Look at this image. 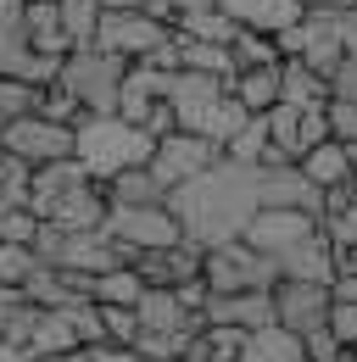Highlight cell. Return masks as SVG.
<instances>
[{
  "mask_svg": "<svg viewBox=\"0 0 357 362\" xmlns=\"http://www.w3.org/2000/svg\"><path fill=\"white\" fill-rule=\"evenodd\" d=\"M218 162H223V145L190 134V129H174L168 139H157V151H151V162H145V168L168 184V189H178V184L201 179V173H207V168H218Z\"/></svg>",
  "mask_w": 357,
  "mask_h": 362,
  "instance_id": "52a82bcc",
  "label": "cell"
},
{
  "mask_svg": "<svg viewBox=\"0 0 357 362\" xmlns=\"http://www.w3.org/2000/svg\"><path fill=\"white\" fill-rule=\"evenodd\" d=\"M201 317H207L212 329H240V334H257L268 323H279L273 296H207Z\"/></svg>",
  "mask_w": 357,
  "mask_h": 362,
  "instance_id": "4fadbf2b",
  "label": "cell"
},
{
  "mask_svg": "<svg viewBox=\"0 0 357 362\" xmlns=\"http://www.w3.org/2000/svg\"><path fill=\"white\" fill-rule=\"evenodd\" d=\"M101 234H106V240H118V245L134 251V257H145V251H168V245L184 240L174 206H112Z\"/></svg>",
  "mask_w": 357,
  "mask_h": 362,
  "instance_id": "5b68a950",
  "label": "cell"
},
{
  "mask_svg": "<svg viewBox=\"0 0 357 362\" xmlns=\"http://www.w3.org/2000/svg\"><path fill=\"white\" fill-rule=\"evenodd\" d=\"M223 11L240 23V28H257V34H285L290 23H302V6L296 0H218Z\"/></svg>",
  "mask_w": 357,
  "mask_h": 362,
  "instance_id": "9a60e30c",
  "label": "cell"
},
{
  "mask_svg": "<svg viewBox=\"0 0 357 362\" xmlns=\"http://www.w3.org/2000/svg\"><path fill=\"white\" fill-rule=\"evenodd\" d=\"M201 284L212 296H273L279 290V262L251 251L246 240H229L201 251Z\"/></svg>",
  "mask_w": 357,
  "mask_h": 362,
  "instance_id": "277c9868",
  "label": "cell"
},
{
  "mask_svg": "<svg viewBox=\"0 0 357 362\" xmlns=\"http://www.w3.org/2000/svg\"><path fill=\"white\" fill-rule=\"evenodd\" d=\"M0 362H34L28 351H17V346H0Z\"/></svg>",
  "mask_w": 357,
  "mask_h": 362,
  "instance_id": "ab89813d",
  "label": "cell"
},
{
  "mask_svg": "<svg viewBox=\"0 0 357 362\" xmlns=\"http://www.w3.org/2000/svg\"><path fill=\"white\" fill-rule=\"evenodd\" d=\"M279 100L285 106H302V112L329 106V78H318L307 62H279Z\"/></svg>",
  "mask_w": 357,
  "mask_h": 362,
  "instance_id": "44dd1931",
  "label": "cell"
},
{
  "mask_svg": "<svg viewBox=\"0 0 357 362\" xmlns=\"http://www.w3.org/2000/svg\"><path fill=\"white\" fill-rule=\"evenodd\" d=\"M23 301H28L23 290H0V340H6V323H11V313H17Z\"/></svg>",
  "mask_w": 357,
  "mask_h": 362,
  "instance_id": "8d00e7d4",
  "label": "cell"
},
{
  "mask_svg": "<svg viewBox=\"0 0 357 362\" xmlns=\"http://www.w3.org/2000/svg\"><path fill=\"white\" fill-rule=\"evenodd\" d=\"M329 284H312V279H279L273 290V313H279V329H290L296 340H307L318 329H329Z\"/></svg>",
  "mask_w": 357,
  "mask_h": 362,
  "instance_id": "9c48e42d",
  "label": "cell"
},
{
  "mask_svg": "<svg viewBox=\"0 0 357 362\" xmlns=\"http://www.w3.org/2000/svg\"><path fill=\"white\" fill-rule=\"evenodd\" d=\"M0 145H6V151H11L23 168H50V162H73V145H79V134L34 112V117H17V123L0 134Z\"/></svg>",
  "mask_w": 357,
  "mask_h": 362,
  "instance_id": "ba28073f",
  "label": "cell"
},
{
  "mask_svg": "<svg viewBox=\"0 0 357 362\" xmlns=\"http://www.w3.org/2000/svg\"><path fill=\"white\" fill-rule=\"evenodd\" d=\"M312 234H318V218H312V212H257L240 240H246L251 251L273 257V262H285L296 245H307Z\"/></svg>",
  "mask_w": 357,
  "mask_h": 362,
  "instance_id": "8fae6325",
  "label": "cell"
},
{
  "mask_svg": "<svg viewBox=\"0 0 357 362\" xmlns=\"http://www.w3.org/2000/svg\"><path fill=\"white\" fill-rule=\"evenodd\" d=\"M168 184L157 179L151 168H129V173H118V179H106V201L112 206H168Z\"/></svg>",
  "mask_w": 357,
  "mask_h": 362,
  "instance_id": "d6986e66",
  "label": "cell"
},
{
  "mask_svg": "<svg viewBox=\"0 0 357 362\" xmlns=\"http://www.w3.org/2000/svg\"><path fill=\"white\" fill-rule=\"evenodd\" d=\"M174 40V28L168 23H157V17H140V11H106L101 17V28H95V45L112 50L118 62H151L157 50Z\"/></svg>",
  "mask_w": 357,
  "mask_h": 362,
  "instance_id": "8992f818",
  "label": "cell"
},
{
  "mask_svg": "<svg viewBox=\"0 0 357 362\" xmlns=\"http://www.w3.org/2000/svg\"><path fill=\"white\" fill-rule=\"evenodd\" d=\"M56 11H62V28H67V45H95V28H101V17H106V6L101 0H56Z\"/></svg>",
  "mask_w": 357,
  "mask_h": 362,
  "instance_id": "484cf974",
  "label": "cell"
},
{
  "mask_svg": "<svg viewBox=\"0 0 357 362\" xmlns=\"http://www.w3.org/2000/svg\"><path fill=\"white\" fill-rule=\"evenodd\" d=\"M329 334H335L341 351L357 346V301H335V307H329Z\"/></svg>",
  "mask_w": 357,
  "mask_h": 362,
  "instance_id": "d6a6232c",
  "label": "cell"
},
{
  "mask_svg": "<svg viewBox=\"0 0 357 362\" xmlns=\"http://www.w3.org/2000/svg\"><path fill=\"white\" fill-rule=\"evenodd\" d=\"M268 151H273V145H268V117H246V129L223 145V156L240 162V168H263Z\"/></svg>",
  "mask_w": 357,
  "mask_h": 362,
  "instance_id": "4316f807",
  "label": "cell"
},
{
  "mask_svg": "<svg viewBox=\"0 0 357 362\" xmlns=\"http://www.w3.org/2000/svg\"><path fill=\"white\" fill-rule=\"evenodd\" d=\"M79 184H89V173L79 162H50V168H34V179H28V212L34 218H50L56 212V201H67Z\"/></svg>",
  "mask_w": 357,
  "mask_h": 362,
  "instance_id": "5bb4252c",
  "label": "cell"
},
{
  "mask_svg": "<svg viewBox=\"0 0 357 362\" xmlns=\"http://www.w3.org/2000/svg\"><path fill=\"white\" fill-rule=\"evenodd\" d=\"M140 296H145V284H140L134 268H112L101 279H89V301L95 307H140Z\"/></svg>",
  "mask_w": 357,
  "mask_h": 362,
  "instance_id": "cb8c5ba5",
  "label": "cell"
},
{
  "mask_svg": "<svg viewBox=\"0 0 357 362\" xmlns=\"http://www.w3.org/2000/svg\"><path fill=\"white\" fill-rule=\"evenodd\" d=\"M229 56H234V73L279 67V62H285V56H279V40H273V34H257V28H240V34H234V45H229Z\"/></svg>",
  "mask_w": 357,
  "mask_h": 362,
  "instance_id": "d4e9b609",
  "label": "cell"
},
{
  "mask_svg": "<svg viewBox=\"0 0 357 362\" xmlns=\"http://www.w3.org/2000/svg\"><path fill=\"white\" fill-rule=\"evenodd\" d=\"M229 95L246 106V117H268L279 106V67H251V73H234Z\"/></svg>",
  "mask_w": 357,
  "mask_h": 362,
  "instance_id": "7402d4cb",
  "label": "cell"
},
{
  "mask_svg": "<svg viewBox=\"0 0 357 362\" xmlns=\"http://www.w3.org/2000/svg\"><path fill=\"white\" fill-rule=\"evenodd\" d=\"M174 50H178V67H184V73H207V78L234 84V56H229V45H201V40L174 34Z\"/></svg>",
  "mask_w": 357,
  "mask_h": 362,
  "instance_id": "603a6c76",
  "label": "cell"
},
{
  "mask_svg": "<svg viewBox=\"0 0 357 362\" xmlns=\"http://www.w3.org/2000/svg\"><path fill=\"white\" fill-rule=\"evenodd\" d=\"M296 168H302V173H307L318 189H341V184H352V179H357L352 151H346L341 139H324V145H312V151L296 162Z\"/></svg>",
  "mask_w": 357,
  "mask_h": 362,
  "instance_id": "e0dca14e",
  "label": "cell"
},
{
  "mask_svg": "<svg viewBox=\"0 0 357 362\" xmlns=\"http://www.w3.org/2000/svg\"><path fill=\"white\" fill-rule=\"evenodd\" d=\"M134 273H140L145 290H178V284L201 279V245L178 240L168 251H145V257H134Z\"/></svg>",
  "mask_w": 357,
  "mask_h": 362,
  "instance_id": "7c38bea8",
  "label": "cell"
},
{
  "mask_svg": "<svg viewBox=\"0 0 357 362\" xmlns=\"http://www.w3.org/2000/svg\"><path fill=\"white\" fill-rule=\"evenodd\" d=\"M34 106H40V90H34V84H23V78H0V134H6L17 117H34Z\"/></svg>",
  "mask_w": 357,
  "mask_h": 362,
  "instance_id": "83f0119b",
  "label": "cell"
},
{
  "mask_svg": "<svg viewBox=\"0 0 357 362\" xmlns=\"http://www.w3.org/2000/svg\"><path fill=\"white\" fill-rule=\"evenodd\" d=\"M123 73H129V62H118L112 50L79 45V50H67V56H62V78H56V84L73 95L89 117H106V112H118Z\"/></svg>",
  "mask_w": 357,
  "mask_h": 362,
  "instance_id": "3957f363",
  "label": "cell"
},
{
  "mask_svg": "<svg viewBox=\"0 0 357 362\" xmlns=\"http://www.w3.org/2000/svg\"><path fill=\"white\" fill-rule=\"evenodd\" d=\"M140 362H145V357H140Z\"/></svg>",
  "mask_w": 357,
  "mask_h": 362,
  "instance_id": "b9f144b4",
  "label": "cell"
},
{
  "mask_svg": "<svg viewBox=\"0 0 357 362\" xmlns=\"http://www.w3.org/2000/svg\"><path fill=\"white\" fill-rule=\"evenodd\" d=\"M234 362H307V346H302L290 329L268 323V329H257V334L240 340V357Z\"/></svg>",
  "mask_w": 357,
  "mask_h": 362,
  "instance_id": "ffe728a7",
  "label": "cell"
},
{
  "mask_svg": "<svg viewBox=\"0 0 357 362\" xmlns=\"http://www.w3.org/2000/svg\"><path fill=\"white\" fill-rule=\"evenodd\" d=\"M168 206H174V218H178L190 245H201V251L229 245L263 212L257 206V168H240V162L223 156L218 168H207L201 179L178 184L174 195H168Z\"/></svg>",
  "mask_w": 357,
  "mask_h": 362,
  "instance_id": "6da1fadb",
  "label": "cell"
},
{
  "mask_svg": "<svg viewBox=\"0 0 357 362\" xmlns=\"http://www.w3.org/2000/svg\"><path fill=\"white\" fill-rule=\"evenodd\" d=\"M23 28H28V45L34 56H67V28H62V11H56V0H28L23 6Z\"/></svg>",
  "mask_w": 357,
  "mask_h": 362,
  "instance_id": "ac0fdd59",
  "label": "cell"
},
{
  "mask_svg": "<svg viewBox=\"0 0 357 362\" xmlns=\"http://www.w3.org/2000/svg\"><path fill=\"white\" fill-rule=\"evenodd\" d=\"M257 206L263 212H312L324 206V189L296 168V162H263L257 168Z\"/></svg>",
  "mask_w": 357,
  "mask_h": 362,
  "instance_id": "30bf717a",
  "label": "cell"
},
{
  "mask_svg": "<svg viewBox=\"0 0 357 362\" xmlns=\"http://www.w3.org/2000/svg\"><path fill=\"white\" fill-rule=\"evenodd\" d=\"M34 273H40L34 245H0V290H23Z\"/></svg>",
  "mask_w": 357,
  "mask_h": 362,
  "instance_id": "f1b7e54d",
  "label": "cell"
},
{
  "mask_svg": "<svg viewBox=\"0 0 357 362\" xmlns=\"http://www.w3.org/2000/svg\"><path fill=\"white\" fill-rule=\"evenodd\" d=\"M73 134H79L73 162H79L95 184L118 179V173H129V168H145L151 151H157V139L145 134V129H134V123H123L118 112H106V117H84Z\"/></svg>",
  "mask_w": 357,
  "mask_h": 362,
  "instance_id": "7a4b0ae2",
  "label": "cell"
},
{
  "mask_svg": "<svg viewBox=\"0 0 357 362\" xmlns=\"http://www.w3.org/2000/svg\"><path fill=\"white\" fill-rule=\"evenodd\" d=\"M101 323H106V346L134 351V340H140V317H134V307H101Z\"/></svg>",
  "mask_w": 357,
  "mask_h": 362,
  "instance_id": "4dcf8cb0",
  "label": "cell"
},
{
  "mask_svg": "<svg viewBox=\"0 0 357 362\" xmlns=\"http://www.w3.org/2000/svg\"><path fill=\"white\" fill-rule=\"evenodd\" d=\"M56 362H89V351H73V357H56Z\"/></svg>",
  "mask_w": 357,
  "mask_h": 362,
  "instance_id": "60d3db41",
  "label": "cell"
},
{
  "mask_svg": "<svg viewBox=\"0 0 357 362\" xmlns=\"http://www.w3.org/2000/svg\"><path fill=\"white\" fill-rule=\"evenodd\" d=\"M329 100H357V56H346L329 73Z\"/></svg>",
  "mask_w": 357,
  "mask_h": 362,
  "instance_id": "836d02e7",
  "label": "cell"
},
{
  "mask_svg": "<svg viewBox=\"0 0 357 362\" xmlns=\"http://www.w3.org/2000/svg\"><path fill=\"white\" fill-rule=\"evenodd\" d=\"M329 296H335V301H357V273H335Z\"/></svg>",
  "mask_w": 357,
  "mask_h": 362,
  "instance_id": "f35d334b",
  "label": "cell"
},
{
  "mask_svg": "<svg viewBox=\"0 0 357 362\" xmlns=\"http://www.w3.org/2000/svg\"><path fill=\"white\" fill-rule=\"evenodd\" d=\"M302 11H329V17H341V11H352L357 0H296Z\"/></svg>",
  "mask_w": 357,
  "mask_h": 362,
  "instance_id": "74e56055",
  "label": "cell"
},
{
  "mask_svg": "<svg viewBox=\"0 0 357 362\" xmlns=\"http://www.w3.org/2000/svg\"><path fill=\"white\" fill-rule=\"evenodd\" d=\"M324 117H329V139L357 145V100H329V106H324Z\"/></svg>",
  "mask_w": 357,
  "mask_h": 362,
  "instance_id": "1f68e13d",
  "label": "cell"
},
{
  "mask_svg": "<svg viewBox=\"0 0 357 362\" xmlns=\"http://www.w3.org/2000/svg\"><path fill=\"white\" fill-rule=\"evenodd\" d=\"M174 362H218V351L207 346V329H201V334H196V340H190V346H184Z\"/></svg>",
  "mask_w": 357,
  "mask_h": 362,
  "instance_id": "d590c367",
  "label": "cell"
},
{
  "mask_svg": "<svg viewBox=\"0 0 357 362\" xmlns=\"http://www.w3.org/2000/svg\"><path fill=\"white\" fill-rule=\"evenodd\" d=\"M302 346H307V362H329V357H335V351H341V346H335V334H329V329H318V334H307V340H302Z\"/></svg>",
  "mask_w": 357,
  "mask_h": 362,
  "instance_id": "e575fe53",
  "label": "cell"
},
{
  "mask_svg": "<svg viewBox=\"0 0 357 362\" xmlns=\"http://www.w3.org/2000/svg\"><path fill=\"white\" fill-rule=\"evenodd\" d=\"M73 307H79V301H73ZM73 307H50V313H40V323H34V340H28V357H34V362L84 351V346H79V329H73Z\"/></svg>",
  "mask_w": 357,
  "mask_h": 362,
  "instance_id": "2e32d148",
  "label": "cell"
},
{
  "mask_svg": "<svg viewBox=\"0 0 357 362\" xmlns=\"http://www.w3.org/2000/svg\"><path fill=\"white\" fill-rule=\"evenodd\" d=\"M34 112H40V117H50V123H62V129H79V123L89 117V112H84V106H79V100H73L67 90H62V84H45V90H40V106H34Z\"/></svg>",
  "mask_w": 357,
  "mask_h": 362,
  "instance_id": "f546056e",
  "label": "cell"
}]
</instances>
